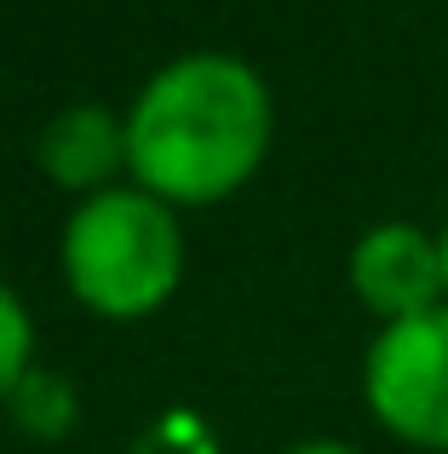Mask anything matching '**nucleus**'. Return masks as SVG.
I'll return each mask as SVG.
<instances>
[{
  "label": "nucleus",
  "instance_id": "obj_1",
  "mask_svg": "<svg viewBox=\"0 0 448 454\" xmlns=\"http://www.w3.org/2000/svg\"><path fill=\"white\" fill-rule=\"evenodd\" d=\"M265 138V81L236 58L196 52L144 87L133 121H127V161L156 196L213 201L259 167Z\"/></svg>",
  "mask_w": 448,
  "mask_h": 454
},
{
  "label": "nucleus",
  "instance_id": "obj_2",
  "mask_svg": "<svg viewBox=\"0 0 448 454\" xmlns=\"http://www.w3.org/2000/svg\"><path fill=\"white\" fill-rule=\"evenodd\" d=\"M64 270L75 294L104 317H138L179 282V224L156 196L104 190L69 219Z\"/></svg>",
  "mask_w": 448,
  "mask_h": 454
},
{
  "label": "nucleus",
  "instance_id": "obj_3",
  "mask_svg": "<svg viewBox=\"0 0 448 454\" xmlns=\"http://www.w3.org/2000/svg\"><path fill=\"white\" fill-rule=\"evenodd\" d=\"M368 403L408 443L448 449V310L391 322L368 351Z\"/></svg>",
  "mask_w": 448,
  "mask_h": 454
},
{
  "label": "nucleus",
  "instance_id": "obj_4",
  "mask_svg": "<svg viewBox=\"0 0 448 454\" xmlns=\"http://www.w3.org/2000/svg\"><path fill=\"white\" fill-rule=\"evenodd\" d=\"M351 282H357V294L380 310V317L408 322V317H420V310H437L431 300H437V288H443V254L414 224H380V231H368L357 242V254H351Z\"/></svg>",
  "mask_w": 448,
  "mask_h": 454
},
{
  "label": "nucleus",
  "instance_id": "obj_5",
  "mask_svg": "<svg viewBox=\"0 0 448 454\" xmlns=\"http://www.w3.org/2000/svg\"><path fill=\"white\" fill-rule=\"evenodd\" d=\"M121 155H127V133H115V121L104 110H69L41 138V161L58 184H98Z\"/></svg>",
  "mask_w": 448,
  "mask_h": 454
},
{
  "label": "nucleus",
  "instance_id": "obj_6",
  "mask_svg": "<svg viewBox=\"0 0 448 454\" xmlns=\"http://www.w3.org/2000/svg\"><path fill=\"white\" fill-rule=\"evenodd\" d=\"M23 363H29V317H23V305L0 288V391L18 386Z\"/></svg>",
  "mask_w": 448,
  "mask_h": 454
},
{
  "label": "nucleus",
  "instance_id": "obj_7",
  "mask_svg": "<svg viewBox=\"0 0 448 454\" xmlns=\"http://www.w3.org/2000/svg\"><path fill=\"white\" fill-rule=\"evenodd\" d=\"M293 454H351L345 443H305V449H293Z\"/></svg>",
  "mask_w": 448,
  "mask_h": 454
},
{
  "label": "nucleus",
  "instance_id": "obj_8",
  "mask_svg": "<svg viewBox=\"0 0 448 454\" xmlns=\"http://www.w3.org/2000/svg\"><path fill=\"white\" fill-rule=\"evenodd\" d=\"M437 254H443V288H448V231H443V242H437Z\"/></svg>",
  "mask_w": 448,
  "mask_h": 454
}]
</instances>
